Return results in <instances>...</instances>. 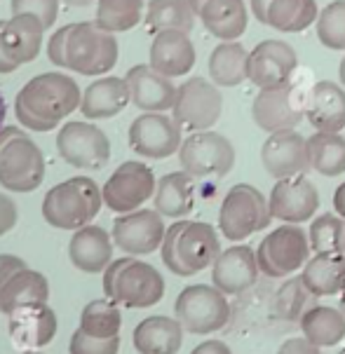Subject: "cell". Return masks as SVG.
I'll use <instances>...</instances> for the list:
<instances>
[{
  "instance_id": "cell-1",
  "label": "cell",
  "mask_w": 345,
  "mask_h": 354,
  "mask_svg": "<svg viewBox=\"0 0 345 354\" xmlns=\"http://www.w3.org/2000/svg\"><path fill=\"white\" fill-rule=\"evenodd\" d=\"M47 57L54 66L71 68L80 75H101L118 62V40L96 21L69 24L52 35Z\"/></svg>"
},
{
  "instance_id": "cell-2",
  "label": "cell",
  "mask_w": 345,
  "mask_h": 354,
  "mask_svg": "<svg viewBox=\"0 0 345 354\" xmlns=\"http://www.w3.org/2000/svg\"><path fill=\"white\" fill-rule=\"evenodd\" d=\"M80 89L64 73L35 75L17 94V120L33 131H52L76 108H80Z\"/></svg>"
},
{
  "instance_id": "cell-3",
  "label": "cell",
  "mask_w": 345,
  "mask_h": 354,
  "mask_svg": "<svg viewBox=\"0 0 345 354\" xmlns=\"http://www.w3.org/2000/svg\"><path fill=\"white\" fill-rule=\"evenodd\" d=\"M162 263L179 277H193L211 268L221 256L216 230L204 221H174L162 242Z\"/></svg>"
},
{
  "instance_id": "cell-4",
  "label": "cell",
  "mask_w": 345,
  "mask_h": 354,
  "mask_svg": "<svg viewBox=\"0 0 345 354\" xmlns=\"http://www.w3.org/2000/svg\"><path fill=\"white\" fill-rule=\"evenodd\" d=\"M104 291L123 308H153L165 296V279L153 266L139 261L136 256H125L104 270Z\"/></svg>"
},
{
  "instance_id": "cell-5",
  "label": "cell",
  "mask_w": 345,
  "mask_h": 354,
  "mask_svg": "<svg viewBox=\"0 0 345 354\" xmlns=\"http://www.w3.org/2000/svg\"><path fill=\"white\" fill-rule=\"evenodd\" d=\"M104 193L92 178L76 176L54 185L42 200V216L59 230H80L99 214Z\"/></svg>"
},
{
  "instance_id": "cell-6",
  "label": "cell",
  "mask_w": 345,
  "mask_h": 354,
  "mask_svg": "<svg viewBox=\"0 0 345 354\" xmlns=\"http://www.w3.org/2000/svg\"><path fill=\"white\" fill-rule=\"evenodd\" d=\"M45 178V158L19 127L0 131V185L12 193H31Z\"/></svg>"
},
{
  "instance_id": "cell-7",
  "label": "cell",
  "mask_w": 345,
  "mask_h": 354,
  "mask_svg": "<svg viewBox=\"0 0 345 354\" xmlns=\"http://www.w3.org/2000/svg\"><path fill=\"white\" fill-rule=\"evenodd\" d=\"M270 204L261 190L249 183H238L228 190L219 209V230L230 242H242L270 225Z\"/></svg>"
},
{
  "instance_id": "cell-8",
  "label": "cell",
  "mask_w": 345,
  "mask_h": 354,
  "mask_svg": "<svg viewBox=\"0 0 345 354\" xmlns=\"http://www.w3.org/2000/svg\"><path fill=\"white\" fill-rule=\"evenodd\" d=\"M310 254V239H308V232L303 227L284 223L275 227V230H270L261 239V244L256 249V261L258 270L265 277L282 279L294 272H301L306 268V263L312 258Z\"/></svg>"
},
{
  "instance_id": "cell-9",
  "label": "cell",
  "mask_w": 345,
  "mask_h": 354,
  "mask_svg": "<svg viewBox=\"0 0 345 354\" xmlns=\"http://www.w3.org/2000/svg\"><path fill=\"white\" fill-rule=\"evenodd\" d=\"M174 315L188 333L207 335L221 331L230 319L228 296L214 284H191L179 293Z\"/></svg>"
},
{
  "instance_id": "cell-10",
  "label": "cell",
  "mask_w": 345,
  "mask_h": 354,
  "mask_svg": "<svg viewBox=\"0 0 345 354\" xmlns=\"http://www.w3.org/2000/svg\"><path fill=\"white\" fill-rule=\"evenodd\" d=\"M179 162L193 178H223L235 167V146L216 131H193L184 139Z\"/></svg>"
},
{
  "instance_id": "cell-11",
  "label": "cell",
  "mask_w": 345,
  "mask_h": 354,
  "mask_svg": "<svg viewBox=\"0 0 345 354\" xmlns=\"http://www.w3.org/2000/svg\"><path fill=\"white\" fill-rule=\"evenodd\" d=\"M223 111V97L214 82L204 77H191L184 85H179L177 101H174V120L181 124V129L207 131L219 122Z\"/></svg>"
},
{
  "instance_id": "cell-12",
  "label": "cell",
  "mask_w": 345,
  "mask_h": 354,
  "mask_svg": "<svg viewBox=\"0 0 345 354\" xmlns=\"http://www.w3.org/2000/svg\"><path fill=\"white\" fill-rule=\"evenodd\" d=\"M153 169L143 162H123L104 185V204L115 214H132L155 195Z\"/></svg>"
},
{
  "instance_id": "cell-13",
  "label": "cell",
  "mask_w": 345,
  "mask_h": 354,
  "mask_svg": "<svg viewBox=\"0 0 345 354\" xmlns=\"http://www.w3.org/2000/svg\"><path fill=\"white\" fill-rule=\"evenodd\" d=\"M306 118V99L296 85H284L275 89H258L251 104V120L258 129L275 131L296 129Z\"/></svg>"
},
{
  "instance_id": "cell-14",
  "label": "cell",
  "mask_w": 345,
  "mask_h": 354,
  "mask_svg": "<svg viewBox=\"0 0 345 354\" xmlns=\"http://www.w3.org/2000/svg\"><path fill=\"white\" fill-rule=\"evenodd\" d=\"M59 155L78 169H101L111 160V141L96 124L66 122L57 136Z\"/></svg>"
},
{
  "instance_id": "cell-15",
  "label": "cell",
  "mask_w": 345,
  "mask_h": 354,
  "mask_svg": "<svg viewBox=\"0 0 345 354\" xmlns=\"http://www.w3.org/2000/svg\"><path fill=\"white\" fill-rule=\"evenodd\" d=\"M181 124L162 113H143L130 127V148L146 160H165L181 151Z\"/></svg>"
},
{
  "instance_id": "cell-16",
  "label": "cell",
  "mask_w": 345,
  "mask_h": 354,
  "mask_svg": "<svg viewBox=\"0 0 345 354\" xmlns=\"http://www.w3.org/2000/svg\"><path fill=\"white\" fill-rule=\"evenodd\" d=\"M296 68H299V57L292 45L284 40H263L249 52L247 80L258 89L284 87L292 85Z\"/></svg>"
},
{
  "instance_id": "cell-17",
  "label": "cell",
  "mask_w": 345,
  "mask_h": 354,
  "mask_svg": "<svg viewBox=\"0 0 345 354\" xmlns=\"http://www.w3.org/2000/svg\"><path fill=\"white\" fill-rule=\"evenodd\" d=\"M261 162L263 169L272 178H277V181L303 176V174H308V169H312L308 139L301 136L296 129L268 134V139L263 141L261 148Z\"/></svg>"
},
{
  "instance_id": "cell-18",
  "label": "cell",
  "mask_w": 345,
  "mask_h": 354,
  "mask_svg": "<svg viewBox=\"0 0 345 354\" xmlns=\"http://www.w3.org/2000/svg\"><path fill=\"white\" fill-rule=\"evenodd\" d=\"M165 221L157 212L136 209L118 216L113 223V242L130 256H148L165 242Z\"/></svg>"
},
{
  "instance_id": "cell-19",
  "label": "cell",
  "mask_w": 345,
  "mask_h": 354,
  "mask_svg": "<svg viewBox=\"0 0 345 354\" xmlns=\"http://www.w3.org/2000/svg\"><path fill=\"white\" fill-rule=\"evenodd\" d=\"M268 204L272 218L282 221V223L301 225L315 218L319 209V193L315 183L308 181L303 174V176L282 178L272 185Z\"/></svg>"
},
{
  "instance_id": "cell-20",
  "label": "cell",
  "mask_w": 345,
  "mask_h": 354,
  "mask_svg": "<svg viewBox=\"0 0 345 354\" xmlns=\"http://www.w3.org/2000/svg\"><path fill=\"white\" fill-rule=\"evenodd\" d=\"M258 272L261 270H258L256 251L247 244H235L221 251V256L211 266V284L226 296H240L256 284Z\"/></svg>"
},
{
  "instance_id": "cell-21",
  "label": "cell",
  "mask_w": 345,
  "mask_h": 354,
  "mask_svg": "<svg viewBox=\"0 0 345 354\" xmlns=\"http://www.w3.org/2000/svg\"><path fill=\"white\" fill-rule=\"evenodd\" d=\"M127 85H130L132 104L146 113H165L172 111L177 101L179 87L172 85V80L157 73L153 66L139 64L127 71Z\"/></svg>"
},
{
  "instance_id": "cell-22",
  "label": "cell",
  "mask_w": 345,
  "mask_h": 354,
  "mask_svg": "<svg viewBox=\"0 0 345 354\" xmlns=\"http://www.w3.org/2000/svg\"><path fill=\"white\" fill-rule=\"evenodd\" d=\"M306 120L317 131L341 134L345 129V87L331 80L315 82L306 94Z\"/></svg>"
},
{
  "instance_id": "cell-23",
  "label": "cell",
  "mask_w": 345,
  "mask_h": 354,
  "mask_svg": "<svg viewBox=\"0 0 345 354\" xmlns=\"http://www.w3.org/2000/svg\"><path fill=\"white\" fill-rule=\"evenodd\" d=\"M150 66L165 77H181L195 66V47L188 33L160 31L150 45Z\"/></svg>"
},
{
  "instance_id": "cell-24",
  "label": "cell",
  "mask_w": 345,
  "mask_h": 354,
  "mask_svg": "<svg viewBox=\"0 0 345 354\" xmlns=\"http://www.w3.org/2000/svg\"><path fill=\"white\" fill-rule=\"evenodd\" d=\"M10 338L21 347H42L57 335V315L47 303L24 305L10 315Z\"/></svg>"
},
{
  "instance_id": "cell-25",
  "label": "cell",
  "mask_w": 345,
  "mask_h": 354,
  "mask_svg": "<svg viewBox=\"0 0 345 354\" xmlns=\"http://www.w3.org/2000/svg\"><path fill=\"white\" fill-rule=\"evenodd\" d=\"M42 31L45 26L33 15H15L3 24V31H0L5 57L17 66L33 62L42 45Z\"/></svg>"
},
{
  "instance_id": "cell-26",
  "label": "cell",
  "mask_w": 345,
  "mask_h": 354,
  "mask_svg": "<svg viewBox=\"0 0 345 354\" xmlns=\"http://www.w3.org/2000/svg\"><path fill=\"white\" fill-rule=\"evenodd\" d=\"M71 263L82 272H104L113 258V239L99 225H85L71 237L69 244Z\"/></svg>"
},
{
  "instance_id": "cell-27",
  "label": "cell",
  "mask_w": 345,
  "mask_h": 354,
  "mask_svg": "<svg viewBox=\"0 0 345 354\" xmlns=\"http://www.w3.org/2000/svg\"><path fill=\"white\" fill-rule=\"evenodd\" d=\"M197 17L202 26L221 43L238 40L240 35H245L249 24V10L245 0H207L197 10Z\"/></svg>"
},
{
  "instance_id": "cell-28",
  "label": "cell",
  "mask_w": 345,
  "mask_h": 354,
  "mask_svg": "<svg viewBox=\"0 0 345 354\" xmlns=\"http://www.w3.org/2000/svg\"><path fill=\"white\" fill-rule=\"evenodd\" d=\"M301 281L315 298L345 293V254H312L301 270Z\"/></svg>"
},
{
  "instance_id": "cell-29",
  "label": "cell",
  "mask_w": 345,
  "mask_h": 354,
  "mask_svg": "<svg viewBox=\"0 0 345 354\" xmlns=\"http://www.w3.org/2000/svg\"><path fill=\"white\" fill-rule=\"evenodd\" d=\"M184 343V326L172 317H146L134 328V347L139 354H177Z\"/></svg>"
},
{
  "instance_id": "cell-30",
  "label": "cell",
  "mask_w": 345,
  "mask_h": 354,
  "mask_svg": "<svg viewBox=\"0 0 345 354\" xmlns=\"http://www.w3.org/2000/svg\"><path fill=\"white\" fill-rule=\"evenodd\" d=\"M132 101L130 85L123 77H101L92 82L82 94L80 111L89 120H104L118 115L123 108Z\"/></svg>"
},
{
  "instance_id": "cell-31",
  "label": "cell",
  "mask_w": 345,
  "mask_h": 354,
  "mask_svg": "<svg viewBox=\"0 0 345 354\" xmlns=\"http://www.w3.org/2000/svg\"><path fill=\"white\" fill-rule=\"evenodd\" d=\"M155 212L167 218L181 221L195 207V178L186 171H172L157 181L155 188Z\"/></svg>"
},
{
  "instance_id": "cell-32",
  "label": "cell",
  "mask_w": 345,
  "mask_h": 354,
  "mask_svg": "<svg viewBox=\"0 0 345 354\" xmlns=\"http://www.w3.org/2000/svg\"><path fill=\"white\" fill-rule=\"evenodd\" d=\"M301 333L317 347H336L345 338V312L331 305H315L299 319Z\"/></svg>"
},
{
  "instance_id": "cell-33",
  "label": "cell",
  "mask_w": 345,
  "mask_h": 354,
  "mask_svg": "<svg viewBox=\"0 0 345 354\" xmlns=\"http://www.w3.org/2000/svg\"><path fill=\"white\" fill-rule=\"evenodd\" d=\"M249 52L238 40L216 45L209 54V75L216 87H238L247 80Z\"/></svg>"
},
{
  "instance_id": "cell-34",
  "label": "cell",
  "mask_w": 345,
  "mask_h": 354,
  "mask_svg": "<svg viewBox=\"0 0 345 354\" xmlns=\"http://www.w3.org/2000/svg\"><path fill=\"white\" fill-rule=\"evenodd\" d=\"M47 298H50V284H47L45 274L26 268L21 272H17L3 286V291H0V312L10 317L12 312L24 308V305L47 303Z\"/></svg>"
},
{
  "instance_id": "cell-35",
  "label": "cell",
  "mask_w": 345,
  "mask_h": 354,
  "mask_svg": "<svg viewBox=\"0 0 345 354\" xmlns=\"http://www.w3.org/2000/svg\"><path fill=\"white\" fill-rule=\"evenodd\" d=\"M319 17L315 0H272L265 26L280 33H301L312 26Z\"/></svg>"
},
{
  "instance_id": "cell-36",
  "label": "cell",
  "mask_w": 345,
  "mask_h": 354,
  "mask_svg": "<svg viewBox=\"0 0 345 354\" xmlns=\"http://www.w3.org/2000/svg\"><path fill=\"white\" fill-rule=\"evenodd\" d=\"M310 165L324 178H336L345 174V136L329 134V131H315L308 139Z\"/></svg>"
},
{
  "instance_id": "cell-37",
  "label": "cell",
  "mask_w": 345,
  "mask_h": 354,
  "mask_svg": "<svg viewBox=\"0 0 345 354\" xmlns=\"http://www.w3.org/2000/svg\"><path fill=\"white\" fill-rule=\"evenodd\" d=\"M146 24L153 33H191L193 26H195V12H193L188 0H150L146 10Z\"/></svg>"
},
{
  "instance_id": "cell-38",
  "label": "cell",
  "mask_w": 345,
  "mask_h": 354,
  "mask_svg": "<svg viewBox=\"0 0 345 354\" xmlns=\"http://www.w3.org/2000/svg\"><path fill=\"white\" fill-rule=\"evenodd\" d=\"M123 326V315L118 310V303L108 301H92L85 305L80 315V328L92 338H115Z\"/></svg>"
},
{
  "instance_id": "cell-39",
  "label": "cell",
  "mask_w": 345,
  "mask_h": 354,
  "mask_svg": "<svg viewBox=\"0 0 345 354\" xmlns=\"http://www.w3.org/2000/svg\"><path fill=\"white\" fill-rule=\"evenodd\" d=\"M308 239L315 254H345V218L338 214L315 216L308 227Z\"/></svg>"
},
{
  "instance_id": "cell-40",
  "label": "cell",
  "mask_w": 345,
  "mask_h": 354,
  "mask_svg": "<svg viewBox=\"0 0 345 354\" xmlns=\"http://www.w3.org/2000/svg\"><path fill=\"white\" fill-rule=\"evenodd\" d=\"M141 12L143 0H99L96 24L108 33L130 31L141 21Z\"/></svg>"
},
{
  "instance_id": "cell-41",
  "label": "cell",
  "mask_w": 345,
  "mask_h": 354,
  "mask_svg": "<svg viewBox=\"0 0 345 354\" xmlns=\"http://www.w3.org/2000/svg\"><path fill=\"white\" fill-rule=\"evenodd\" d=\"M315 26H317V40L326 50L345 52V0H334L324 10H319Z\"/></svg>"
},
{
  "instance_id": "cell-42",
  "label": "cell",
  "mask_w": 345,
  "mask_h": 354,
  "mask_svg": "<svg viewBox=\"0 0 345 354\" xmlns=\"http://www.w3.org/2000/svg\"><path fill=\"white\" fill-rule=\"evenodd\" d=\"M120 350V338H92L78 328L71 338V345H69V352L71 354H118Z\"/></svg>"
},
{
  "instance_id": "cell-43",
  "label": "cell",
  "mask_w": 345,
  "mask_h": 354,
  "mask_svg": "<svg viewBox=\"0 0 345 354\" xmlns=\"http://www.w3.org/2000/svg\"><path fill=\"white\" fill-rule=\"evenodd\" d=\"M12 15H33L45 28H52L59 15V0H12Z\"/></svg>"
},
{
  "instance_id": "cell-44",
  "label": "cell",
  "mask_w": 345,
  "mask_h": 354,
  "mask_svg": "<svg viewBox=\"0 0 345 354\" xmlns=\"http://www.w3.org/2000/svg\"><path fill=\"white\" fill-rule=\"evenodd\" d=\"M277 354H324L322 347L312 345L308 338H287L284 343L277 347Z\"/></svg>"
},
{
  "instance_id": "cell-45",
  "label": "cell",
  "mask_w": 345,
  "mask_h": 354,
  "mask_svg": "<svg viewBox=\"0 0 345 354\" xmlns=\"http://www.w3.org/2000/svg\"><path fill=\"white\" fill-rule=\"evenodd\" d=\"M17 225V204L12 197L0 195V237L8 235Z\"/></svg>"
},
{
  "instance_id": "cell-46",
  "label": "cell",
  "mask_w": 345,
  "mask_h": 354,
  "mask_svg": "<svg viewBox=\"0 0 345 354\" xmlns=\"http://www.w3.org/2000/svg\"><path fill=\"white\" fill-rule=\"evenodd\" d=\"M21 270H26V263H24L21 258L8 256V254L0 256V291H3V286L8 284L17 272H21Z\"/></svg>"
},
{
  "instance_id": "cell-47",
  "label": "cell",
  "mask_w": 345,
  "mask_h": 354,
  "mask_svg": "<svg viewBox=\"0 0 345 354\" xmlns=\"http://www.w3.org/2000/svg\"><path fill=\"white\" fill-rule=\"evenodd\" d=\"M191 354H233V352H230V347L223 340H204Z\"/></svg>"
},
{
  "instance_id": "cell-48",
  "label": "cell",
  "mask_w": 345,
  "mask_h": 354,
  "mask_svg": "<svg viewBox=\"0 0 345 354\" xmlns=\"http://www.w3.org/2000/svg\"><path fill=\"white\" fill-rule=\"evenodd\" d=\"M270 3H272V0H249V10H251V15L256 17V19L261 21V24L268 21V10H270Z\"/></svg>"
},
{
  "instance_id": "cell-49",
  "label": "cell",
  "mask_w": 345,
  "mask_h": 354,
  "mask_svg": "<svg viewBox=\"0 0 345 354\" xmlns=\"http://www.w3.org/2000/svg\"><path fill=\"white\" fill-rule=\"evenodd\" d=\"M334 209L341 218H345V181L338 185L336 193H334Z\"/></svg>"
},
{
  "instance_id": "cell-50",
  "label": "cell",
  "mask_w": 345,
  "mask_h": 354,
  "mask_svg": "<svg viewBox=\"0 0 345 354\" xmlns=\"http://www.w3.org/2000/svg\"><path fill=\"white\" fill-rule=\"evenodd\" d=\"M3 24L5 21H0V31H3ZM19 68L17 64H12L8 57H5V52H3V45H0V73H15V71Z\"/></svg>"
},
{
  "instance_id": "cell-51",
  "label": "cell",
  "mask_w": 345,
  "mask_h": 354,
  "mask_svg": "<svg viewBox=\"0 0 345 354\" xmlns=\"http://www.w3.org/2000/svg\"><path fill=\"white\" fill-rule=\"evenodd\" d=\"M5 113H8V108H5V97H3V92H0V131H3V122H5Z\"/></svg>"
},
{
  "instance_id": "cell-52",
  "label": "cell",
  "mask_w": 345,
  "mask_h": 354,
  "mask_svg": "<svg viewBox=\"0 0 345 354\" xmlns=\"http://www.w3.org/2000/svg\"><path fill=\"white\" fill-rule=\"evenodd\" d=\"M66 5H71V8H87L92 0H64Z\"/></svg>"
},
{
  "instance_id": "cell-53",
  "label": "cell",
  "mask_w": 345,
  "mask_h": 354,
  "mask_svg": "<svg viewBox=\"0 0 345 354\" xmlns=\"http://www.w3.org/2000/svg\"><path fill=\"white\" fill-rule=\"evenodd\" d=\"M338 77H341V85L345 87V54H343L341 64H338Z\"/></svg>"
},
{
  "instance_id": "cell-54",
  "label": "cell",
  "mask_w": 345,
  "mask_h": 354,
  "mask_svg": "<svg viewBox=\"0 0 345 354\" xmlns=\"http://www.w3.org/2000/svg\"><path fill=\"white\" fill-rule=\"evenodd\" d=\"M188 3H191V8H193V12H195V17H197V10H200V8H202V5H204V3H207V0H188Z\"/></svg>"
},
{
  "instance_id": "cell-55",
  "label": "cell",
  "mask_w": 345,
  "mask_h": 354,
  "mask_svg": "<svg viewBox=\"0 0 345 354\" xmlns=\"http://www.w3.org/2000/svg\"><path fill=\"white\" fill-rule=\"evenodd\" d=\"M341 310L345 312V293H341Z\"/></svg>"
},
{
  "instance_id": "cell-56",
  "label": "cell",
  "mask_w": 345,
  "mask_h": 354,
  "mask_svg": "<svg viewBox=\"0 0 345 354\" xmlns=\"http://www.w3.org/2000/svg\"><path fill=\"white\" fill-rule=\"evenodd\" d=\"M26 354H42V352H26Z\"/></svg>"
},
{
  "instance_id": "cell-57",
  "label": "cell",
  "mask_w": 345,
  "mask_h": 354,
  "mask_svg": "<svg viewBox=\"0 0 345 354\" xmlns=\"http://www.w3.org/2000/svg\"><path fill=\"white\" fill-rule=\"evenodd\" d=\"M338 354H345V350H341V352H338Z\"/></svg>"
}]
</instances>
